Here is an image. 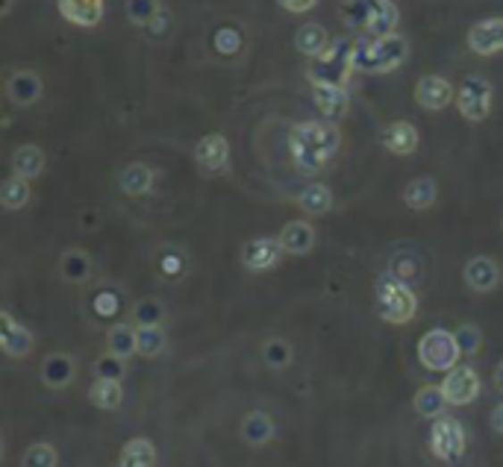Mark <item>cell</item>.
<instances>
[{"instance_id":"obj_1","label":"cell","mask_w":503,"mask_h":467,"mask_svg":"<svg viewBox=\"0 0 503 467\" xmlns=\"http://www.w3.org/2000/svg\"><path fill=\"white\" fill-rule=\"evenodd\" d=\"M341 147V133L330 121H300L289 133V156L300 174H321Z\"/></svg>"},{"instance_id":"obj_2","label":"cell","mask_w":503,"mask_h":467,"mask_svg":"<svg viewBox=\"0 0 503 467\" xmlns=\"http://www.w3.org/2000/svg\"><path fill=\"white\" fill-rule=\"evenodd\" d=\"M409 56V42L400 33L383 36V38H356V54L354 65L362 74H391L407 63Z\"/></svg>"},{"instance_id":"obj_3","label":"cell","mask_w":503,"mask_h":467,"mask_svg":"<svg viewBox=\"0 0 503 467\" xmlns=\"http://www.w3.org/2000/svg\"><path fill=\"white\" fill-rule=\"evenodd\" d=\"M354 54H356V38H350V36L333 38L324 54L309 63V71H306L309 83L312 86L348 88V79L356 71Z\"/></svg>"},{"instance_id":"obj_4","label":"cell","mask_w":503,"mask_h":467,"mask_svg":"<svg viewBox=\"0 0 503 467\" xmlns=\"http://www.w3.org/2000/svg\"><path fill=\"white\" fill-rule=\"evenodd\" d=\"M418 312V297L412 286L395 279L391 273L377 279V314L386 323H409Z\"/></svg>"},{"instance_id":"obj_5","label":"cell","mask_w":503,"mask_h":467,"mask_svg":"<svg viewBox=\"0 0 503 467\" xmlns=\"http://www.w3.org/2000/svg\"><path fill=\"white\" fill-rule=\"evenodd\" d=\"M462 356L457 335L448 329H430L418 341V362L432 373H450Z\"/></svg>"},{"instance_id":"obj_6","label":"cell","mask_w":503,"mask_h":467,"mask_svg":"<svg viewBox=\"0 0 503 467\" xmlns=\"http://www.w3.org/2000/svg\"><path fill=\"white\" fill-rule=\"evenodd\" d=\"M491 104H495V88L486 77L471 74L459 83L457 88V109L459 115L471 121V124H480L491 115Z\"/></svg>"},{"instance_id":"obj_7","label":"cell","mask_w":503,"mask_h":467,"mask_svg":"<svg viewBox=\"0 0 503 467\" xmlns=\"http://www.w3.org/2000/svg\"><path fill=\"white\" fill-rule=\"evenodd\" d=\"M465 426H462L457 418H439L432 421V429H430V450L436 459L441 462H459L462 455H465Z\"/></svg>"},{"instance_id":"obj_8","label":"cell","mask_w":503,"mask_h":467,"mask_svg":"<svg viewBox=\"0 0 503 467\" xmlns=\"http://www.w3.org/2000/svg\"><path fill=\"white\" fill-rule=\"evenodd\" d=\"M441 391L450 405H468L480 397V373L471 368V364H457L454 371L445 373V382H441Z\"/></svg>"},{"instance_id":"obj_9","label":"cell","mask_w":503,"mask_h":467,"mask_svg":"<svg viewBox=\"0 0 503 467\" xmlns=\"http://www.w3.org/2000/svg\"><path fill=\"white\" fill-rule=\"evenodd\" d=\"M195 165L204 174H224L230 165V141L221 133H209L195 145Z\"/></svg>"},{"instance_id":"obj_10","label":"cell","mask_w":503,"mask_h":467,"mask_svg":"<svg viewBox=\"0 0 503 467\" xmlns=\"http://www.w3.org/2000/svg\"><path fill=\"white\" fill-rule=\"evenodd\" d=\"M42 95H45V83L36 71L18 68L6 77V97L13 100L15 106H21V109L36 106L38 100H42Z\"/></svg>"},{"instance_id":"obj_11","label":"cell","mask_w":503,"mask_h":467,"mask_svg":"<svg viewBox=\"0 0 503 467\" xmlns=\"http://www.w3.org/2000/svg\"><path fill=\"white\" fill-rule=\"evenodd\" d=\"M457 100V88L448 83L445 77L427 74L415 83V104L427 112H441Z\"/></svg>"},{"instance_id":"obj_12","label":"cell","mask_w":503,"mask_h":467,"mask_svg":"<svg viewBox=\"0 0 503 467\" xmlns=\"http://www.w3.org/2000/svg\"><path fill=\"white\" fill-rule=\"evenodd\" d=\"M0 347L9 359H24L36 347L33 332L24 323H18L9 312H0Z\"/></svg>"},{"instance_id":"obj_13","label":"cell","mask_w":503,"mask_h":467,"mask_svg":"<svg viewBox=\"0 0 503 467\" xmlns=\"http://www.w3.org/2000/svg\"><path fill=\"white\" fill-rule=\"evenodd\" d=\"M468 47L477 56H495L503 50V18H482L468 29Z\"/></svg>"},{"instance_id":"obj_14","label":"cell","mask_w":503,"mask_h":467,"mask_svg":"<svg viewBox=\"0 0 503 467\" xmlns=\"http://www.w3.org/2000/svg\"><path fill=\"white\" fill-rule=\"evenodd\" d=\"M418 129L409 121H391L380 129V145L395 156H412L418 150Z\"/></svg>"},{"instance_id":"obj_15","label":"cell","mask_w":503,"mask_h":467,"mask_svg":"<svg viewBox=\"0 0 503 467\" xmlns=\"http://www.w3.org/2000/svg\"><path fill=\"white\" fill-rule=\"evenodd\" d=\"M56 6H59V15H63L68 24L83 27V29L97 27L104 21V13H106L104 0H56Z\"/></svg>"},{"instance_id":"obj_16","label":"cell","mask_w":503,"mask_h":467,"mask_svg":"<svg viewBox=\"0 0 503 467\" xmlns=\"http://www.w3.org/2000/svg\"><path fill=\"white\" fill-rule=\"evenodd\" d=\"M283 256V247L274 238H250L241 247V265L247 271H271Z\"/></svg>"},{"instance_id":"obj_17","label":"cell","mask_w":503,"mask_h":467,"mask_svg":"<svg viewBox=\"0 0 503 467\" xmlns=\"http://www.w3.org/2000/svg\"><path fill=\"white\" fill-rule=\"evenodd\" d=\"M312 100H315V109L321 112V118L336 124L348 115L350 109V97L348 88H333V86H312Z\"/></svg>"},{"instance_id":"obj_18","label":"cell","mask_w":503,"mask_h":467,"mask_svg":"<svg viewBox=\"0 0 503 467\" xmlns=\"http://www.w3.org/2000/svg\"><path fill=\"white\" fill-rule=\"evenodd\" d=\"M465 282H468V288L477 294L495 291L500 286V265L489 256H474L465 265Z\"/></svg>"},{"instance_id":"obj_19","label":"cell","mask_w":503,"mask_h":467,"mask_svg":"<svg viewBox=\"0 0 503 467\" xmlns=\"http://www.w3.org/2000/svg\"><path fill=\"white\" fill-rule=\"evenodd\" d=\"M398 21L400 13L391 0H371V13H368V24L365 33L368 38H383V36H395L398 33Z\"/></svg>"},{"instance_id":"obj_20","label":"cell","mask_w":503,"mask_h":467,"mask_svg":"<svg viewBox=\"0 0 503 467\" xmlns=\"http://www.w3.org/2000/svg\"><path fill=\"white\" fill-rule=\"evenodd\" d=\"M77 377V364L68 353H50L42 362V382L50 391H63L74 382Z\"/></svg>"},{"instance_id":"obj_21","label":"cell","mask_w":503,"mask_h":467,"mask_svg":"<svg viewBox=\"0 0 503 467\" xmlns=\"http://www.w3.org/2000/svg\"><path fill=\"white\" fill-rule=\"evenodd\" d=\"M154 182H156V174H154V168H150L147 162H130V165L121 168V174H118V186H121V191H124L127 197L150 195Z\"/></svg>"},{"instance_id":"obj_22","label":"cell","mask_w":503,"mask_h":467,"mask_svg":"<svg viewBox=\"0 0 503 467\" xmlns=\"http://www.w3.org/2000/svg\"><path fill=\"white\" fill-rule=\"evenodd\" d=\"M277 241H280V247H283V253L306 256V253L315 247V227H312L309 221H289Z\"/></svg>"},{"instance_id":"obj_23","label":"cell","mask_w":503,"mask_h":467,"mask_svg":"<svg viewBox=\"0 0 503 467\" xmlns=\"http://www.w3.org/2000/svg\"><path fill=\"white\" fill-rule=\"evenodd\" d=\"M59 271H63V279H65V282H71V286H83V282L92 279L95 265H92V256H88L86 250L71 247V250L63 253Z\"/></svg>"},{"instance_id":"obj_24","label":"cell","mask_w":503,"mask_h":467,"mask_svg":"<svg viewBox=\"0 0 503 467\" xmlns=\"http://www.w3.org/2000/svg\"><path fill=\"white\" fill-rule=\"evenodd\" d=\"M330 42H333V38L327 36V29L321 27L318 21L300 24L298 33H295V47H298L306 59H318V56L330 47Z\"/></svg>"},{"instance_id":"obj_25","label":"cell","mask_w":503,"mask_h":467,"mask_svg":"<svg viewBox=\"0 0 503 467\" xmlns=\"http://www.w3.org/2000/svg\"><path fill=\"white\" fill-rule=\"evenodd\" d=\"M439 197V186L432 177H415L404 186V203L412 212H427L436 206Z\"/></svg>"},{"instance_id":"obj_26","label":"cell","mask_w":503,"mask_h":467,"mask_svg":"<svg viewBox=\"0 0 503 467\" xmlns=\"http://www.w3.org/2000/svg\"><path fill=\"white\" fill-rule=\"evenodd\" d=\"M277 435V426L268 412H247L241 421V438L250 446H265Z\"/></svg>"},{"instance_id":"obj_27","label":"cell","mask_w":503,"mask_h":467,"mask_svg":"<svg viewBox=\"0 0 503 467\" xmlns=\"http://www.w3.org/2000/svg\"><path fill=\"white\" fill-rule=\"evenodd\" d=\"M9 165H13V174H15V177L36 179V177L45 171L47 159H45V150H42V147H36V145H21V147H15V154H13V159H9Z\"/></svg>"},{"instance_id":"obj_28","label":"cell","mask_w":503,"mask_h":467,"mask_svg":"<svg viewBox=\"0 0 503 467\" xmlns=\"http://www.w3.org/2000/svg\"><path fill=\"white\" fill-rule=\"evenodd\" d=\"M412 405H415V412L421 414V418L439 421V418H445V409H448L450 403L445 397V391H441V385H424V388L415 391Z\"/></svg>"},{"instance_id":"obj_29","label":"cell","mask_w":503,"mask_h":467,"mask_svg":"<svg viewBox=\"0 0 503 467\" xmlns=\"http://www.w3.org/2000/svg\"><path fill=\"white\" fill-rule=\"evenodd\" d=\"M241 50H245V33L233 24H221L213 33V54L218 59H239Z\"/></svg>"},{"instance_id":"obj_30","label":"cell","mask_w":503,"mask_h":467,"mask_svg":"<svg viewBox=\"0 0 503 467\" xmlns=\"http://www.w3.org/2000/svg\"><path fill=\"white\" fill-rule=\"evenodd\" d=\"M389 273L400 282H407V286H412V282H418L421 277H424V262H421L418 253L412 250H400L391 256L389 262Z\"/></svg>"},{"instance_id":"obj_31","label":"cell","mask_w":503,"mask_h":467,"mask_svg":"<svg viewBox=\"0 0 503 467\" xmlns=\"http://www.w3.org/2000/svg\"><path fill=\"white\" fill-rule=\"evenodd\" d=\"M298 206L306 212V215H327L330 209H333V191L327 186H321V182H312L304 191L298 195Z\"/></svg>"},{"instance_id":"obj_32","label":"cell","mask_w":503,"mask_h":467,"mask_svg":"<svg viewBox=\"0 0 503 467\" xmlns=\"http://www.w3.org/2000/svg\"><path fill=\"white\" fill-rule=\"evenodd\" d=\"M106 353H113L118 359H130L133 353H138L136 329L130 327V323H115V327L106 332Z\"/></svg>"},{"instance_id":"obj_33","label":"cell","mask_w":503,"mask_h":467,"mask_svg":"<svg viewBox=\"0 0 503 467\" xmlns=\"http://www.w3.org/2000/svg\"><path fill=\"white\" fill-rule=\"evenodd\" d=\"M154 464H156V446L147 438L127 441L118 455V467H154Z\"/></svg>"},{"instance_id":"obj_34","label":"cell","mask_w":503,"mask_h":467,"mask_svg":"<svg viewBox=\"0 0 503 467\" xmlns=\"http://www.w3.org/2000/svg\"><path fill=\"white\" fill-rule=\"evenodd\" d=\"M29 197H33V188H29V179H24V177L13 174L4 186H0V203H4V209H9V212L24 209Z\"/></svg>"},{"instance_id":"obj_35","label":"cell","mask_w":503,"mask_h":467,"mask_svg":"<svg viewBox=\"0 0 503 467\" xmlns=\"http://www.w3.org/2000/svg\"><path fill=\"white\" fill-rule=\"evenodd\" d=\"M88 400H92V405H97V409L113 412L121 405V400H124V388H121V382L115 379H97L92 388H88Z\"/></svg>"},{"instance_id":"obj_36","label":"cell","mask_w":503,"mask_h":467,"mask_svg":"<svg viewBox=\"0 0 503 467\" xmlns=\"http://www.w3.org/2000/svg\"><path fill=\"white\" fill-rule=\"evenodd\" d=\"M136 338H138V356H145V359L163 356L168 347L163 327H136Z\"/></svg>"},{"instance_id":"obj_37","label":"cell","mask_w":503,"mask_h":467,"mask_svg":"<svg viewBox=\"0 0 503 467\" xmlns=\"http://www.w3.org/2000/svg\"><path fill=\"white\" fill-rule=\"evenodd\" d=\"M291 359H295V350H291V344L286 338H268L263 344V362L265 368L271 371H286Z\"/></svg>"},{"instance_id":"obj_38","label":"cell","mask_w":503,"mask_h":467,"mask_svg":"<svg viewBox=\"0 0 503 467\" xmlns=\"http://www.w3.org/2000/svg\"><path fill=\"white\" fill-rule=\"evenodd\" d=\"M368 13H371V0H341V4H339L341 24L356 29V33H365Z\"/></svg>"},{"instance_id":"obj_39","label":"cell","mask_w":503,"mask_h":467,"mask_svg":"<svg viewBox=\"0 0 503 467\" xmlns=\"http://www.w3.org/2000/svg\"><path fill=\"white\" fill-rule=\"evenodd\" d=\"M159 9H163V4H159V0H127L124 13H127V21L130 24L145 29L159 15Z\"/></svg>"},{"instance_id":"obj_40","label":"cell","mask_w":503,"mask_h":467,"mask_svg":"<svg viewBox=\"0 0 503 467\" xmlns=\"http://www.w3.org/2000/svg\"><path fill=\"white\" fill-rule=\"evenodd\" d=\"M56 464H59L56 446L47 444V441L29 444L21 455V467H56Z\"/></svg>"},{"instance_id":"obj_41","label":"cell","mask_w":503,"mask_h":467,"mask_svg":"<svg viewBox=\"0 0 503 467\" xmlns=\"http://www.w3.org/2000/svg\"><path fill=\"white\" fill-rule=\"evenodd\" d=\"M133 321L138 323V327H163L165 321V306L154 297H145L138 300L133 306Z\"/></svg>"},{"instance_id":"obj_42","label":"cell","mask_w":503,"mask_h":467,"mask_svg":"<svg viewBox=\"0 0 503 467\" xmlns=\"http://www.w3.org/2000/svg\"><path fill=\"white\" fill-rule=\"evenodd\" d=\"M454 335H457V344H459L462 356H477L480 347H482L480 327H474V323H462V327L454 329Z\"/></svg>"},{"instance_id":"obj_43","label":"cell","mask_w":503,"mask_h":467,"mask_svg":"<svg viewBox=\"0 0 503 467\" xmlns=\"http://www.w3.org/2000/svg\"><path fill=\"white\" fill-rule=\"evenodd\" d=\"M124 359H118L113 356V353H106V356H100L95 362V373H97V379H115L121 382V377H124Z\"/></svg>"},{"instance_id":"obj_44","label":"cell","mask_w":503,"mask_h":467,"mask_svg":"<svg viewBox=\"0 0 503 467\" xmlns=\"http://www.w3.org/2000/svg\"><path fill=\"white\" fill-rule=\"evenodd\" d=\"M168 29H171V13L163 6V9H159V15L154 18V21H150V24L145 27V33H147L150 38H163V36L168 33Z\"/></svg>"},{"instance_id":"obj_45","label":"cell","mask_w":503,"mask_h":467,"mask_svg":"<svg viewBox=\"0 0 503 467\" xmlns=\"http://www.w3.org/2000/svg\"><path fill=\"white\" fill-rule=\"evenodd\" d=\"M277 4L283 6L286 13H295V15H300V13H309V9L318 4V0H277Z\"/></svg>"},{"instance_id":"obj_46","label":"cell","mask_w":503,"mask_h":467,"mask_svg":"<svg viewBox=\"0 0 503 467\" xmlns=\"http://www.w3.org/2000/svg\"><path fill=\"white\" fill-rule=\"evenodd\" d=\"M95 309L100 318H109V314H115V297L113 294H100V297H95Z\"/></svg>"},{"instance_id":"obj_47","label":"cell","mask_w":503,"mask_h":467,"mask_svg":"<svg viewBox=\"0 0 503 467\" xmlns=\"http://www.w3.org/2000/svg\"><path fill=\"white\" fill-rule=\"evenodd\" d=\"M491 429H495L498 435H503V403L495 405V412H491Z\"/></svg>"},{"instance_id":"obj_48","label":"cell","mask_w":503,"mask_h":467,"mask_svg":"<svg viewBox=\"0 0 503 467\" xmlns=\"http://www.w3.org/2000/svg\"><path fill=\"white\" fill-rule=\"evenodd\" d=\"M495 388L503 394V362H500L498 368H495Z\"/></svg>"},{"instance_id":"obj_49","label":"cell","mask_w":503,"mask_h":467,"mask_svg":"<svg viewBox=\"0 0 503 467\" xmlns=\"http://www.w3.org/2000/svg\"><path fill=\"white\" fill-rule=\"evenodd\" d=\"M9 13H13V0H4V4H0V15H9Z\"/></svg>"},{"instance_id":"obj_50","label":"cell","mask_w":503,"mask_h":467,"mask_svg":"<svg viewBox=\"0 0 503 467\" xmlns=\"http://www.w3.org/2000/svg\"><path fill=\"white\" fill-rule=\"evenodd\" d=\"M500 227H503V221H500Z\"/></svg>"}]
</instances>
